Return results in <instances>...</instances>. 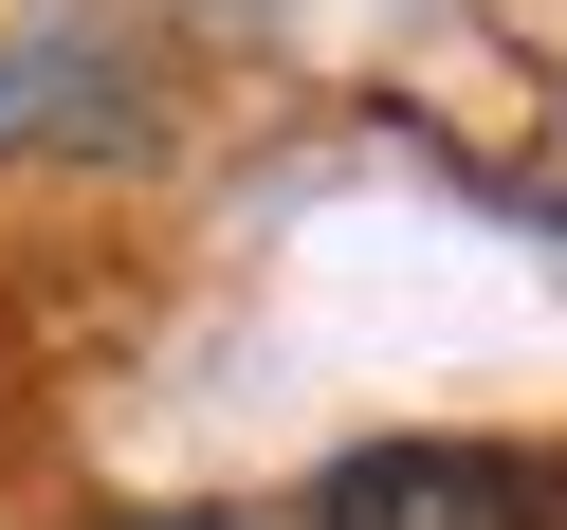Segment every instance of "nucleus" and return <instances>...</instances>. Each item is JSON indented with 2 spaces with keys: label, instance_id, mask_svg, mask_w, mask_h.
Here are the masks:
<instances>
[{
  "label": "nucleus",
  "instance_id": "nucleus-1",
  "mask_svg": "<svg viewBox=\"0 0 567 530\" xmlns=\"http://www.w3.org/2000/svg\"><path fill=\"white\" fill-rule=\"evenodd\" d=\"M530 493L549 476H513V457H476V439H384V457H348V476L311 493V530H530Z\"/></svg>",
  "mask_w": 567,
  "mask_h": 530
}]
</instances>
